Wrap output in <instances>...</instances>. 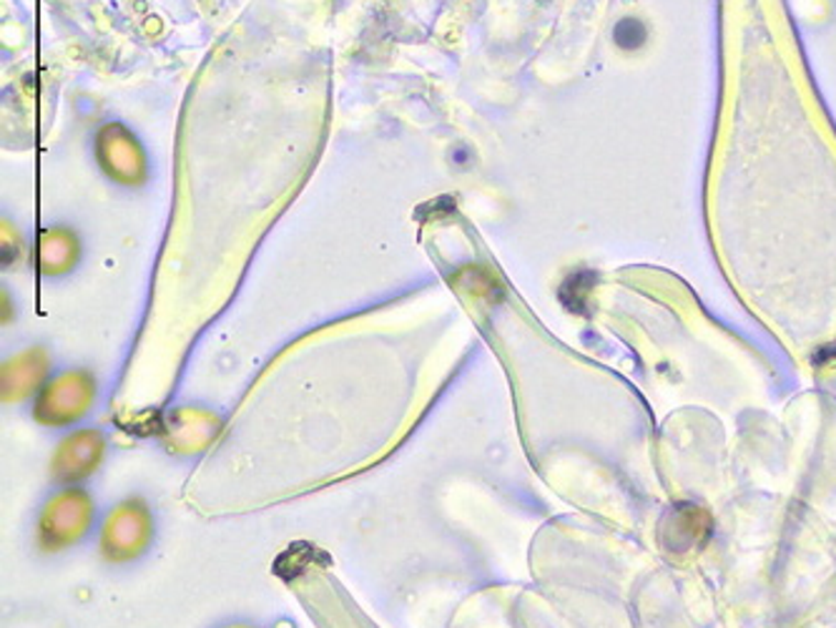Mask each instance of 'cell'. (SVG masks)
Here are the masks:
<instances>
[{
    "mask_svg": "<svg viewBox=\"0 0 836 628\" xmlns=\"http://www.w3.org/2000/svg\"><path fill=\"white\" fill-rule=\"evenodd\" d=\"M101 144L109 146V152L101 154V162L106 164L109 174L119 176V181H133L131 179L133 164H139V158H141L136 146H133V139L131 136L116 139L113 129H106L101 134Z\"/></svg>",
    "mask_w": 836,
    "mask_h": 628,
    "instance_id": "7a4b0ae2",
    "label": "cell"
},
{
    "mask_svg": "<svg viewBox=\"0 0 836 628\" xmlns=\"http://www.w3.org/2000/svg\"><path fill=\"white\" fill-rule=\"evenodd\" d=\"M714 530L708 510L693 506V503H675L661 520V546L671 553H689L693 548H701Z\"/></svg>",
    "mask_w": 836,
    "mask_h": 628,
    "instance_id": "6da1fadb",
    "label": "cell"
},
{
    "mask_svg": "<svg viewBox=\"0 0 836 628\" xmlns=\"http://www.w3.org/2000/svg\"><path fill=\"white\" fill-rule=\"evenodd\" d=\"M591 274H575V277H571L565 282L563 287V302L568 305V309H575V312H583V305H585V297H588V289H591Z\"/></svg>",
    "mask_w": 836,
    "mask_h": 628,
    "instance_id": "277c9868",
    "label": "cell"
},
{
    "mask_svg": "<svg viewBox=\"0 0 836 628\" xmlns=\"http://www.w3.org/2000/svg\"><path fill=\"white\" fill-rule=\"evenodd\" d=\"M613 38H616V43L624 51H638L646 43L648 31L638 18H624V21L616 25V31H613Z\"/></svg>",
    "mask_w": 836,
    "mask_h": 628,
    "instance_id": "3957f363",
    "label": "cell"
}]
</instances>
